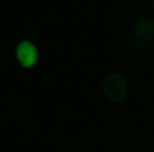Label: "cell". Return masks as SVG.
Wrapping results in <instances>:
<instances>
[{
	"label": "cell",
	"instance_id": "obj_1",
	"mask_svg": "<svg viewBox=\"0 0 154 152\" xmlns=\"http://www.w3.org/2000/svg\"><path fill=\"white\" fill-rule=\"evenodd\" d=\"M102 93L106 100L115 103V104H120L129 96V84L121 73L111 72L103 78Z\"/></svg>",
	"mask_w": 154,
	"mask_h": 152
},
{
	"label": "cell",
	"instance_id": "obj_2",
	"mask_svg": "<svg viewBox=\"0 0 154 152\" xmlns=\"http://www.w3.org/2000/svg\"><path fill=\"white\" fill-rule=\"evenodd\" d=\"M14 54H15V60L18 66L26 70L33 69L39 61V48L36 46V43H33L29 39L20 40L15 46Z\"/></svg>",
	"mask_w": 154,
	"mask_h": 152
},
{
	"label": "cell",
	"instance_id": "obj_3",
	"mask_svg": "<svg viewBox=\"0 0 154 152\" xmlns=\"http://www.w3.org/2000/svg\"><path fill=\"white\" fill-rule=\"evenodd\" d=\"M133 36L139 43H150L154 40V21L151 18H139L133 25Z\"/></svg>",
	"mask_w": 154,
	"mask_h": 152
},
{
	"label": "cell",
	"instance_id": "obj_4",
	"mask_svg": "<svg viewBox=\"0 0 154 152\" xmlns=\"http://www.w3.org/2000/svg\"><path fill=\"white\" fill-rule=\"evenodd\" d=\"M3 57H5V54H3V48H2V45H0V64H2V61H3Z\"/></svg>",
	"mask_w": 154,
	"mask_h": 152
},
{
	"label": "cell",
	"instance_id": "obj_5",
	"mask_svg": "<svg viewBox=\"0 0 154 152\" xmlns=\"http://www.w3.org/2000/svg\"><path fill=\"white\" fill-rule=\"evenodd\" d=\"M151 4H153V9H154V0H151Z\"/></svg>",
	"mask_w": 154,
	"mask_h": 152
}]
</instances>
